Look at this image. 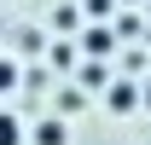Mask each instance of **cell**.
Returning <instances> with one entry per match:
<instances>
[{
	"mask_svg": "<svg viewBox=\"0 0 151 145\" xmlns=\"http://www.w3.org/2000/svg\"><path fill=\"white\" fill-rule=\"evenodd\" d=\"M81 87H111V70H105V64H81Z\"/></svg>",
	"mask_w": 151,
	"mask_h": 145,
	"instance_id": "obj_5",
	"label": "cell"
},
{
	"mask_svg": "<svg viewBox=\"0 0 151 145\" xmlns=\"http://www.w3.org/2000/svg\"><path fill=\"white\" fill-rule=\"evenodd\" d=\"M35 145H70V128L58 122V116H47V122L35 128Z\"/></svg>",
	"mask_w": 151,
	"mask_h": 145,
	"instance_id": "obj_3",
	"label": "cell"
},
{
	"mask_svg": "<svg viewBox=\"0 0 151 145\" xmlns=\"http://www.w3.org/2000/svg\"><path fill=\"white\" fill-rule=\"evenodd\" d=\"M18 87V64H12V58H0V93H12Z\"/></svg>",
	"mask_w": 151,
	"mask_h": 145,
	"instance_id": "obj_6",
	"label": "cell"
},
{
	"mask_svg": "<svg viewBox=\"0 0 151 145\" xmlns=\"http://www.w3.org/2000/svg\"><path fill=\"white\" fill-rule=\"evenodd\" d=\"M145 110H151V81H145Z\"/></svg>",
	"mask_w": 151,
	"mask_h": 145,
	"instance_id": "obj_7",
	"label": "cell"
},
{
	"mask_svg": "<svg viewBox=\"0 0 151 145\" xmlns=\"http://www.w3.org/2000/svg\"><path fill=\"white\" fill-rule=\"evenodd\" d=\"M105 105H111L116 116H128L134 105H145V87H134V81H111V87H105Z\"/></svg>",
	"mask_w": 151,
	"mask_h": 145,
	"instance_id": "obj_1",
	"label": "cell"
},
{
	"mask_svg": "<svg viewBox=\"0 0 151 145\" xmlns=\"http://www.w3.org/2000/svg\"><path fill=\"white\" fill-rule=\"evenodd\" d=\"M116 29H105V23H93V29H87V35H81V52H87V58H105V52H111V47H116Z\"/></svg>",
	"mask_w": 151,
	"mask_h": 145,
	"instance_id": "obj_2",
	"label": "cell"
},
{
	"mask_svg": "<svg viewBox=\"0 0 151 145\" xmlns=\"http://www.w3.org/2000/svg\"><path fill=\"white\" fill-rule=\"evenodd\" d=\"M0 145H23V122L12 110H0Z\"/></svg>",
	"mask_w": 151,
	"mask_h": 145,
	"instance_id": "obj_4",
	"label": "cell"
}]
</instances>
